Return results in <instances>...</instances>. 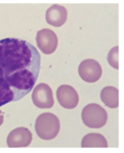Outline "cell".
<instances>
[{"label": "cell", "instance_id": "cell-1", "mask_svg": "<svg viewBox=\"0 0 124 153\" xmlns=\"http://www.w3.org/2000/svg\"><path fill=\"white\" fill-rule=\"evenodd\" d=\"M40 68V56L29 42L17 38L0 40V107L28 94Z\"/></svg>", "mask_w": 124, "mask_h": 153}, {"label": "cell", "instance_id": "cell-2", "mask_svg": "<svg viewBox=\"0 0 124 153\" xmlns=\"http://www.w3.org/2000/svg\"><path fill=\"white\" fill-rule=\"evenodd\" d=\"M34 129L37 136L43 140H52L60 132V120L55 114L43 113L37 117Z\"/></svg>", "mask_w": 124, "mask_h": 153}, {"label": "cell", "instance_id": "cell-3", "mask_svg": "<svg viewBox=\"0 0 124 153\" xmlns=\"http://www.w3.org/2000/svg\"><path fill=\"white\" fill-rule=\"evenodd\" d=\"M107 112L98 104H89L82 111L83 123L89 128H101L107 122Z\"/></svg>", "mask_w": 124, "mask_h": 153}, {"label": "cell", "instance_id": "cell-4", "mask_svg": "<svg viewBox=\"0 0 124 153\" xmlns=\"http://www.w3.org/2000/svg\"><path fill=\"white\" fill-rule=\"evenodd\" d=\"M32 102L40 109H49L54 106L53 91L46 84L41 83L34 88L31 95Z\"/></svg>", "mask_w": 124, "mask_h": 153}, {"label": "cell", "instance_id": "cell-5", "mask_svg": "<svg viewBox=\"0 0 124 153\" xmlns=\"http://www.w3.org/2000/svg\"><path fill=\"white\" fill-rule=\"evenodd\" d=\"M79 75L87 83H95L102 76V68L95 59H85L79 65Z\"/></svg>", "mask_w": 124, "mask_h": 153}, {"label": "cell", "instance_id": "cell-6", "mask_svg": "<svg viewBox=\"0 0 124 153\" xmlns=\"http://www.w3.org/2000/svg\"><path fill=\"white\" fill-rule=\"evenodd\" d=\"M37 43L38 48L45 54H51L57 50L58 36L53 30L43 28L37 32Z\"/></svg>", "mask_w": 124, "mask_h": 153}, {"label": "cell", "instance_id": "cell-7", "mask_svg": "<svg viewBox=\"0 0 124 153\" xmlns=\"http://www.w3.org/2000/svg\"><path fill=\"white\" fill-rule=\"evenodd\" d=\"M32 134L25 127L15 128L7 136V145L10 148L27 147L31 143Z\"/></svg>", "mask_w": 124, "mask_h": 153}, {"label": "cell", "instance_id": "cell-8", "mask_svg": "<svg viewBox=\"0 0 124 153\" xmlns=\"http://www.w3.org/2000/svg\"><path fill=\"white\" fill-rule=\"evenodd\" d=\"M57 98L60 105L66 109H74L79 104V95L73 87L62 85L57 90Z\"/></svg>", "mask_w": 124, "mask_h": 153}, {"label": "cell", "instance_id": "cell-9", "mask_svg": "<svg viewBox=\"0 0 124 153\" xmlns=\"http://www.w3.org/2000/svg\"><path fill=\"white\" fill-rule=\"evenodd\" d=\"M67 9L59 4H54L46 10V20L49 24L56 27L62 26L67 20Z\"/></svg>", "mask_w": 124, "mask_h": 153}, {"label": "cell", "instance_id": "cell-10", "mask_svg": "<svg viewBox=\"0 0 124 153\" xmlns=\"http://www.w3.org/2000/svg\"><path fill=\"white\" fill-rule=\"evenodd\" d=\"M81 145L83 148H106L108 146L106 138L99 133H89L82 139Z\"/></svg>", "mask_w": 124, "mask_h": 153}, {"label": "cell", "instance_id": "cell-11", "mask_svg": "<svg viewBox=\"0 0 124 153\" xmlns=\"http://www.w3.org/2000/svg\"><path fill=\"white\" fill-rule=\"evenodd\" d=\"M101 100L109 108L119 106V91L115 87H105L101 91Z\"/></svg>", "mask_w": 124, "mask_h": 153}, {"label": "cell", "instance_id": "cell-12", "mask_svg": "<svg viewBox=\"0 0 124 153\" xmlns=\"http://www.w3.org/2000/svg\"><path fill=\"white\" fill-rule=\"evenodd\" d=\"M107 61H108L110 65L114 68V69H119V48L118 46H114L109 51L108 56H107Z\"/></svg>", "mask_w": 124, "mask_h": 153}, {"label": "cell", "instance_id": "cell-13", "mask_svg": "<svg viewBox=\"0 0 124 153\" xmlns=\"http://www.w3.org/2000/svg\"><path fill=\"white\" fill-rule=\"evenodd\" d=\"M3 120H4L3 113H2V112L0 111V126H1V125H2V123H3Z\"/></svg>", "mask_w": 124, "mask_h": 153}]
</instances>
